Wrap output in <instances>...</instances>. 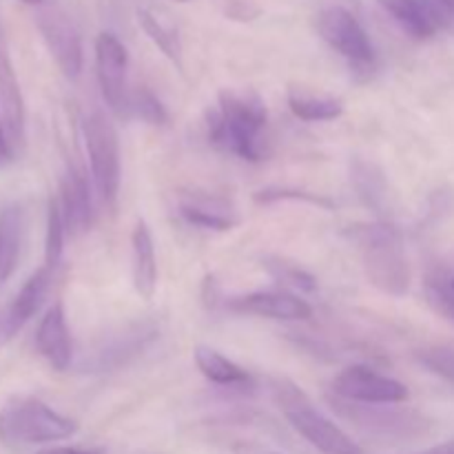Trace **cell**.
<instances>
[{"mask_svg":"<svg viewBox=\"0 0 454 454\" xmlns=\"http://www.w3.org/2000/svg\"><path fill=\"white\" fill-rule=\"evenodd\" d=\"M129 51L118 35L102 31L96 38V75L106 106L118 118H129L131 91L127 84Z\"/></svg>","mask_w":454,"mask_h":454,"instance_id":"7","label":"cell"},{"mask_svg":"<svg viewBox=\"0 0 454 454\" xmlns=\"http://www.w3.org/2000/svg\"><path fill=\"white\" fill-rule=\"evenodd\" d=\"M35 348L47 359L53 371H67L74 359V344H71V333L67 326L65 306L56 301L43 315L35 331Z\"/></svg>","mask_w":454,"mask_h":454,"instance_id":"12","label":"cell"},{"mask_svg":"<svg viewBox=\"0 0 454 454\" xmlns=\"http://www.w3.org/2000/svg\"><path fill=\"white\" fill-rule=\"evenodd\" d=\"M131 275L133 288L140 300H153L158 288V257H155L153 238L145 220H137L131 233Z\"/></svg>","mask_w":454,"mask_h":454,"instance_id":"16","label":"cell"},{"mask_svg":"<svg viewBox=\"0 0 454 454\" xmlns=\"http://www.w3.org/2000/svg\"><path fill=\"white\" fill-rule=\"evenodd\" d=\"M51 275L53 270L49 269V266H40V269L35 270L25 284H22L18 295L13 297L12 304L7 306L9 315H12L13 322H16L20 328L25 326L35 313H38L43 301L47 300L49 286H51Z\"/></svg>","mask_w":454,"mask_h":454,"instance_id":"22","label":"cell"},{"mask_svg":"<svg viewBox=\"0 0 454 454\" xmlns=\"http://www.w3.org/2000/svg\"><path fill=\"white\" fill-rule=\"evenodd\" d=\"M155 337L153 324H136V326L127 328V331L118 333L111 341L105 346L96 348L93 357L89 359V368L93 372H106L114 368L122 366L129 359L136 357L146 344Z\"/></svg>","mask_w":454,"mask_h":454,"instance_id":"14","label":"cell"},{"mask_svg":"<svg viewBox=\"0 0 454 454\" xmlns=\"http://www.w3.org/2000/svg\"><path fill=\"white\" fill-rule=\"evenodd\" d=\"M35 454H102V450L98 448H74V446H51V448H43Z\"/></svg>","mask_w":454,"mask_h":454,"instance_id":"34","label":"cell"},{"mask_svg":"<svg viewBox=\"0 0 454 454\" xmlns=\"http://www.w3.org/2000/svg\"><path fill=\"white\" fill-rule=\"evenodd\" d=\"M264 100L251 89H222L217 109L208 111V140L220 149L247 160H262V131L266 127Z\"/></svg>","mask_w":454,"mask_h":454,"instance_id":"1","label":"cell"},{"mask_svg":"<svg viewBox=\"0 0 454 454\" xmlns=\"http://www.w3.org/2000/svg\"><path fill=\"white\" fill-rule=\"evenodd\" d=\"M75 433L78 421L60 415L31 395H13L0 408V442L9 448L62 442Z\"/></svg>","mask_w":454,"mask_h":454,"instance_id":"4","label":"cell"},{"mask_svg":"<svg viewBox=\"0 0 454 454\" xmlns=\"http://www.w3.org/2000/svg\"><path fill=\"white\" fill-rule=\"evenodd\" d=\"M60 211L65 217V226L69 235H82L93 224V204L91 189H89L87 176L80 167L67 168L60 182Z\"/></svg>","mask_w":454,"mask_h":454,"instance_id":"13","label":"cell"},{"mask_svg":"<svg viewBox=\"0 0 454 454\" xmlns=\"http://www.w3.org/2000/svg\"><path fill=\"white\" fill-rule=\"evenodd\" d=\"M353 182L359 191V198L368 204L375 213H388V182L384 173L372 162L355 160L353 164Z\"/></svg>","mask_w":454,"mask_h":454,"instance_id":"24","label":"cell"},{"mask_svg":"<svg viewBox=\"0 0 454 454\" xmlns=\"http://www.w3.org/2000/svg\"><path fill=\"white\" fill-rule=\"evenodd\" d=\"M319 35L331 49L344 56L355 67H372L375 47L362 22L344 7H328L319 13Z\"/></svg>","mask_w":454,"mask_h":454,"instance_id":"8","label":"cell"},{"mask_svg":"<svg viewBox=\"0 0 454 454\" xmlns=\"http://www.w3.org/2000/svg\"><path fill=\"white\" fill-rule=\"evenodd\" d=\"M380 7L415 40H428L439 31L424 0H377Z\"/></svg>","mask_w":454,"mask_h":454,"instance_id":"19","label":"cell"},{"mask_svg":"<svg viewBox=\"0 0 454 454\" xmlns=\"http://www.w3.org/2000/svg\"><path fill=\"white\" fill-rule=\"evenodd\" d=\"M226 309L239 315H255V317L278 319V322H301L313 315L309 301L286 291H257L231 297L226 301Z\"/></svg>","mask_w":454,"mask_h":454,"instance_id":"11","label":"cell"},{"mask_svg":"<svg viewBox=\"0 0 454 454\" xmlns=\"http://www.w3.org/2000/svg\"><path fill=\"white\" fill-rule=\"evenodd\" d=\"M288 106L295 118L306 120V122H328L344 114L341 100L331 96H315L300 87L288 89Z\"/></svg>","mask_w":454,"mask_h":454,"instance_id":"23","label":"cell"},{"mask_svg":"<svg viewBox=\"0 0 454 454\" xmlns=\"http://www.w3.org/2000/svg\"><path fill=\"white\" fill-rule=\"evenodd\" d=\"M426 293L434 310L454 322V275L443 273V270L433 273L426 282Z\"/></svg>","mask_w":454,"mask_h":454,"instance_id":"29","label":"cell"},{"mask_svg":"<svg viewBox=\"0 0 454 454\" xmlns=\"http://www.w3.org/2000/svg\"><path fill=\"white\" fill-rule=\"evenodd\" d=\"M0 120L12 146H20L25 140V100L9 53L3 47H0Z\"/></svg>","mask_w":454,"mask_h":454,"instance_id":"15","label":"cell"},{"mask_svg":"<svg viewBox=\"0 0 454 454\" xmlns=\"http://www.w3.org/2000/svg\"><path fill=\"white\" fill-rule=\"evenodd\" d=\"M137 20H140L145 34L151 38V43L182 71V67H184V49H182L180 29H177L176 20L158 7H142L137 12Z\"/></svg>","mask_w":454,"mask_h":454,"instance_id":"18","label":"cell"},{"mask_svg":"<svg viewBox=\"0 0 454 454\" xmlns=\"http://www.w3.org/2000/svg\"><path fill=\"white\" fill-rule=\"evenodd\" d=\"M20 3H25V4H31V7H38V4H43L44 0H20Z\"/></svg>","mask_w":454,"mask_h":454,"instance_id":"37","label":"cell"},{"mask_svg":"<svg viewBox=\"0 0 454 454\" xmlns=\"http://www.w3.org/2000/svg\"><path fill=\"white\" fill-rule=\"evenodd\" d=\"M177 3H189V0H177Z\"/></svg>","mask_w":454,"mask_h":454,"instance_id":"39","label":"cell"},{"mask_svg":"<svg viewBox=\"0 0 454 454\" xmlns=\"http://www.w3.org/2000/svg\"><path fill=\"white\" fill-rule=\"evenodd\" d=\"M260 262L262 269H264L278 284H284V286L300 293L317 291V279H315V275H310L309 270L301 269L295 262L279 255H262Z\"/></svg>","mask_w":454,"mask_h":454,"instance_id":"25","label":"cell"},{"mask_svg":"<svg viewBox=\"0 0 454 454\" xmlns=\"http://www.w3.org/2000/svg\"><path fill=\"white\" fill-rule=\"evenodd\" d=\"M129 115H136V118L145 120L146 124H153V127H162V124H167L168 120V114L167 109H164L162 102H160V98L146 87H140L136 89V91H131V100H129Z\"/></svg>","mask_w":454,"mask_h":454,"instance_id":"27","label":"cell"},{"mask_svg":"<svg viewBox=\"0 0 454 454\" xmlns=\"http://www.w3.org/2000/svg\"><path fill=\"white\" fill-rule=\"evenodd\" d=\"M193 359L198 371L207 377L208 381L217 386H248L251 384V375L244 371L242 366H238L235 362H231L229 357H224L222 353H217L211 346H195Z\"/></svg>","mask_w":454,"mask_h":454,"instance_id":"21","label":"cell"},{"mask_svg":"<svg viewBox=\"0 0 454 454\" xmlns=\"http://www.w3.org/2000/svg\"><path fill=\"white\" fill-rule=\"evenodd\" d=\"M38 29L56 65L69 80L82 74V38L74 22L56 9H47L38 16Z\"/></svg>","mask_w":454,"mask_h":454,"instance_id":"10","label":"cell"},{"mask_svg":"<svg viewBox=\"0 0 454 454\" xmlns=\"http://www.w3.org/2000/svg\"><path fill=\"white\" fill-rule=\"evenodd\" d=\"M25 238V211L20 202H9L0 208V288L13 278L20 262Z\"/></svg>","mask_w":454,"mask_h":454,"instance_id":"17","label":"cell"},{"mask_svg":"<svg viewBox=\"0 0 454 454\" xmlns=\"http://www.w3.org/2000/svg\"><path fill=\"white\" fill-rule=\"evenodd\" d=\"M12 158H13V146H12V142H9L7 131H4L3 120H0V164L9 162Z\"/></svg>","mask_w":454,"mask_h":454,"instance_id":"35","label":"cell"},{"mask_svg":"<svg viewBox=\"0 0 454 454\" xmlns=\"http://www.w3.org/2000/svg\"><path fill=\"white\" fill-rule=\"evenodd\" d=\"M421 454H454V439H450V442H446V443H442V446L430 448V450H426Z\"/></svg>","mask_w":454,"mask_h":454,"instance_id":"36","label":"cell"},{"mask_svg":"<svg viewBox=\"0 0 454 454\" xmlns=\"http://www.w3.org/2000/svg\"><path fill=\"white\" fill-rule=\"evenodd\" d=\"M306 202L313 204L317 208H326L333 211L337 207L331 198L326 195L310 193V191H300V189H279V186H269V189H262L260 193H255V202L260 204H273V202Z\"/></svg>","mask_w":454,"mask_h":454,"instance_id":"28","label":"cell"},{"mask_svg":"<svg viewBox=\"0 0 454 454\" xmlns=\"http://www.w3.org/2000/svg\"><path fill=\"white\" fill-rule=\"evenodd\" d=\"M180 215L189 224L208 231H231L238 222L222 200L204 198V195H189L182 200Z\"/></svg>","mask_w":454,"mask_h":454,"instance_id":"20","label":"cell"},{"mask_svg":"<svg viewBox=\"0 0 454 454\" xmlns=\"http://www.w3.org/2000/svg\"><path fill=\"white\" fill-rule=\"evenodd\" d=\"M335 397L355 403H402L411 397L402 381L375 372L368 366H348L331 381Z\"/></svg>","mask_w":454,"mask_h":454,"instance_id":"9","label":"cell"},{"mask_svg":"<svg viewBox=\"0 0 454 454\" xmlns=\"http://www.w3.org/2000/svg\"><path fill=\"white\" fill-rule=\"evenodd\" d=\"M417 357H419V362L430 372H434V375L443 377V380L454 384V348H448V346H430V348L421 350Z\"/></svg>","mask_w":454,"mask_h":454,"instance_id":"30","label":"cell"},{"mask_svg":"<svg viewBox=\"0 0 454 454\" xmlns=\"http://www.w3.org/2000/svg\"><path fill=\"white\" fill-rule=\"evenodd\" d=\"M20 331L22 328L13 322V317L9 315L7 306H4V309H0V346H4L7 341H12Z\"/></svg>","mask_w":454,"mask_h":454,"instance_id":"33","label":"cell"},{"mask_svg":"<svg viewBox=\"0 0 454 454\" xmlns=\"http://www.w3.org/2000/svg\"><path fill=\"white\" fill-rule=\"evenodd\" d=\"M65 217H62L60 202L58 198H51L47 204V235H44V266L51 270L58 269L65 251Z\"/></svg>","mask_w":454,"mask_h":454,"instance_id":"26","label":"cell"},{"mask_svg":"<svg viewBox=\"0 0 454 454\" xmlns=\"http://www.w3.org/2000/svg\"><path fill=\"white\" fill-rule=\"evenodd\" d=\"M84 142L93 184L100 193L102 204L106 208H115L120 191V142L109 115L93 111L84 120Z\"/></svg>","mask_w":454,"mask_h":454,"instance_id":"6","label":"cell"},{"mask_svg":"<svg viewBox=\"0 0 454 454\" xmlns=\"http://www.w3.org/2000/svg\"><path fill=\"white\" fill-rule=\"evenodd\" d=\"M328 403L353 428L381 442H408L430 430V421L421 412L397 408V403H355L335 395L328 397Z\"/></svg>","mask_w":454,"mask_h":454,"instance_id":"5","label":"cell"},{"mask_svg":"<svg viewBox=\"0 0 454 454\" xmlns=\"http://www.w3.org/2000/svg\"><path fill=\"white\" fill-rule=\"evenodd\" d=\"M275 403L297 434L306 439L315 450L322 454H364V448L346 434L335 421L315 408L309 395L286 377H278L270 384Z\"/></svg>","mask_w":454,"mask_h":454,"instance_id":"2","label":"cell"},{"mask_svg":"<svg viewBox=\"0 0 454 454\" xmlns=\"http://www.w3.org/2000/svg\"><path fill=\"white\" fill-rule=\"evenodd\" d=\"M430 16L434 18L437 27H450L454 22V0H424Z\"/></svg>","mask_w":454,"mask_h":454,"instance_id":"32","label":"cell"},{"mask_svg":"<svg viewBox=\"0 0 454 454\" xmlns=\"http://www.w3.org/2000/svg\"><path fill=\"white\" fill-rule=\"evenodd\" d=\"M348 238L362 251L368 282L386 295H406L411 288V266L397 231L388 224H364L355 226Z\"/></svg>","mask_w":454,"mask_h":454,"instance_id":"3","label":"cell"},{"mask_svg":"<svg viewBox=\"0 0 454 454\" xmlns=\"http://www.w3.org/2000/svg\"><path fill=\"white\" fill-rule=\"evenodd\" d=\"M247 454H273V452H266V450H253V452H247Z\"/></svg>","mask_w":454,"mask_h":454,"instance_id":"38","label":"cell"},{"mask_svg":"<svg viewBox=\"0 0 454 454\" xmlns=\"http://www.w3.org/2000/svg\"><path fill=\"white\" fill-rule=\"evenodd\" d=\"M222 16L235 22H253L262 16L260 0H215Z\"/></svg>","mask_w":454,"mask_h":454,"instance_id":"31","label":"cell"}]
</instances>
